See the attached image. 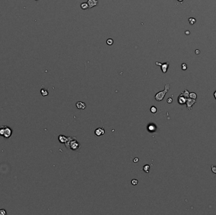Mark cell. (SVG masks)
Wrapping results in <instances>:
<instances>
[{
    "label": "cell",
    "mask_w": 216,
    "mask_h": 215,
    "mask_svg": "<svg viewBox=\"0 0 216 215\" xmlns=\"http://www.w3.org/2000/svg\"><path fill=\"white\" fill-rule=\"evenodd\" d=\"M12 129L7 126H2L0 128V136L8 139L12 135Z\"/></svg>",
    "instance_id": "1"
},
{
    "label": "cell",
    "mask_w": 216,
    "mask_h": 215,
    "mask_svg": "<svg viewBox=\"0 0 216 215\" xmlns=\"http://www.w3.org/2000/svg\"><path fill=\"white\" fill-rule=\"evenodd\" d=\"M71 137H68L67 138V140L65 142V144H66V147L68 148H71L72 150H77L79 148V143L76 140H70Z\"/></svg>",
    "instance_id": "2"
},
{
    "label": "cell",
    "mask_w": 216,
    "mask_h": 215,
    "mask_svg": "<svg viewBox=\"0 0 216 215\" xmlns=\"http://www.w3.org/2000/svg\"><path fill=\"white\" fill-rule=\"evenodd\" d=\"M169 88H170V85H169V84H166L164 86V90L163 91H159V92L157 93L155 95V99L157 101H158V102L162 101V100L164 99V98L166 93H168V91H169Z\"/></svg>",
    "instance_id": "3"
},
{
    "label": "cell",
    "mask_w": 216,
    "mask_h": 215,
    "mask_svg": "<svg viewBox=\"0 0 216 215\" xmlns=\"http://www.w3.org/2000/svg\"><path fill=\"white\" fill-rule=\"evenodd\" d=\"M155 65H157V66H160L161 68V70H162V73H166L168 71V69L169 66V63H161L156 62L155 63Z\"/></svg>",
    "instance_id": "4"
},
{
    "label": "cell",
    "mask_w": 216,
    "mask_h": 215,
    "mask_svg": "<svg viewBox=\"0 0 216 215\" xmlns=\"http://www.w3.org/2000/svg\"><path fill=\"white\" fill-rule=\"evenodd\" d=\"M196 102H197L196 100L192 99V98H190V97L188 98H186V105H187V109H188V110H191L192 106L195 104Z\"/></svg>",
    "instance_id": "5"
},
{
    "label": "cell",
    "mask_w": 216,
    "mask_h": 215,
    "mask_svg": "<svg viewBox=\"0 0 216 215\" xmlns=\"http://www.w3.org/2000/svg\"><path fill=\"white\" fill-rule=\"evenodd\" d=\"M98 1L97 0H88L87 3L89 4V8H92L93 7L96 6L98 4Z\"/></svg>",
    "instance_id": "6"
},
{
    "label": "cell",
    "mask_w": 216,
    "mask_h": 215,
    "mask_svg": "<svg viewBox=\"0 0 216 215\" xmlns=\"http://www.w3.org/2000/svg\"><path fill=\"white\" fill-rule=\"evenodd\" d=\"M94 133L97 136H101L105 133V131L103 128H97L96 129Z\"/></svg>",
    "instance_id": "7"
},
{
    "label": "cell",
    "mask_w": 216,
    "mask_h": 215,
    "mask_svg": "<svg viewBox=\"0 0 216 215\" xmlns=\"http://www.w3.org/2000/svg\"><path fill=\"white\" fill-rule=\"evenodd\" d=\"M76 106H77V107L78 108V109H80V110H84V109L86 108V105H85L84 102H77V104H76Z\"/></svg>",
    "instance_id": "8"
},
{
    "label": "cell",
    "mask_w": 216,
    "mask_h": 215,
    "mask_svg": "<svg viewBox=\"0 0 216 215\" xmlns=\"http://www.w3.org/2000/svg\"><path fill=\"white\" fill-rule=\"evenodd\" d=\"M186 98H185L184 96H183L182 95H180L178 97V103L180 105H183V104H186Z\"/></svg>",
    "instance_id": "9"
},
{
    "label": "cell",
    "mask_w": 216,
    "mask_h": 215,
    "mask_svg": "<svg viewBox=\"0 0 216 215\" xmlns=\"http://www.w3.org/2000/svg\"><path fill=\"white\" fill-rule=\"evenodd\" d=\"M67 138H66L64 135H60L58 136V140H59V141H60L61 143H65L66 141L67 140Z\"/></svg>",
    "instance_id": "10"
},
{
    "label": "cell",
    "mask_w": 216,
    "mask_h": 215,
    "mask_svg": "<svg viewBox=\"0 0 216 215\" xmlns=\"http://www.w3.org/2000/svg\"><path fill=\"white\" fill-rule=\"evenodd\" d=\"M41 93L43 97H46V96L48 95L49 92L46 88H42L41 90Z\"/></svg>",
    "instance_id": "11"
},
{
    "label": "cell",
    "mask_w": 216,
    "mask_h": 215,
    "mask_svg": "<svg viewBox=\"0 0 216 215\" xmlns=\"http://www.w3.org/2000/svg\"><path fill=\"white\" fill-rule=\"evenodd\" d=\"M80 7H81V8L82 9H84V10H85V9H87L88 8H89V4H88L87 3H81V4H80Z\"/></svg>",
    "instance_id": "12"
},
{
    "label": "cell",
    "mask_w": 216,
    "mask_h": 215,
    "mask_svg": "<svg viewBox=\"0 0 216 215\" xmlns=\"http://www.w3.org/2000/svg\"><path fill=\"white\" fill-rule=\"evenodd\" d=\"M189 94H190L189 91L186 90V89H185V91H183L182 93H181V95H182L183 96H184V97H185L186 98H189Z\"/></svg>",
    "instance_id": "13"
},
{
    "label": "cell",
    "mask_w": 216,
    "mask_h": 215,
    "mask_svg": "<svg viewBox=\"0 0 216 215\" xmlns=\"http://www.w3.org/2000/svg\"><path fill=\"white\" fill-rule=\"evenodd\" d=\"M196 22H197L196 19L194 18H193V17H190V18H189V19H188V22H189V23L191 25H194L195 23H196Z\"/></svg>",
    "instance_id": "14"
},
{
    "label": "cell",
    "mask_w": 216,
    "mask_h": 215,
    "mask_svg": "<svg viewBox=\"0 0 216 215\" xmlns=\"http://www.w3.org/2000/svg\"><path fill=\"white\" fill-rule=\"evenodd\" d=\"M189 97L190 98H192V99L196 100L197 98V94H196L195 93H194V92H192V93H190Z\"/></svg>",
    "instance_id": "15"
},
{
    "label": "cell",
    "mask_w": 216,
    "mask_h": 215,
    "mask_svg": "<svg viewBox=\"0 0 216 215\" xmlns=\"http://www.w3.org/2000/svg\"><path fill=\"white\" fill-rule=\"evenodd\" d=\"M149 169H150V165H145L143 167V170L146 173H149Z\"/></svg>",
    "instance_id": "16"
},
{
    "label": "cell",
    "mask_w": 216,
    "mask_h": 215,
    "mask_svg": "<svg viewBox=\"0 0 216 215\" xmlns=\"http://www.w3.org/2000/svg\"><path fill=\"white\" fill-rule=\"evenodd\" d=\"M155 129H156V128H155V126L153 125V124H150V125H149V126H148V129H149V131H154L155 130Z\"/></svg>",
    "instance_id": "17"
},
{
    "label": "cell",
    "mask_w": 216,
    "mask_h": 215,
    "mask_svg": "<svg viewBox=\"0 0 216 215\" xmlns=\"http://www.w3.org/2000/svg\"><path fill=\"white\" fill-rule=\"evenodd\" d=\"M157 111V109L156 108V107L155 106H152L150 108V112H151L152 114H155Z\"/></svg>",
    "instance_id": "18"
},
{
    "label": "cell",
    "mask_w": 216,
    "mask_h": 215,
    "mask_svg": "<svg viewBox=\"0 0 216 215\" xmlns=\"http://www.w3.org/2000/svg\"><path fill=\"white\" fill-rule=\"evenodd\" d=\"M113 43L114 41L112 39H108V40H106V44L108 45H109V46H111V45L113 44Z\"/></svg>",
    "instance_id": "19"
},
{
    "label": "cell",
    "mask_w": 216,
    "mask_h": 215,
    "mask_svg": "<svg viewBox=\"0 0 216 215\" xmlns=\"http://www.w3.org/2000/svg\"><path fill=\"white\" fill-rule=\"evenodd\" d=\"M187 65H186V63H183L182 65H181V69H182L183 71H185V70H187Z\"/></svg>",
    "instance_id": "20"
},
{
    "label": "cell",
    "mask_w": 216,
    "mask_h": 215,
    "mask_svg": "<svg viewBox=\"0 0 216 215\" xmlns=\"http://www.w3.org/2000/svg\"><path fill=\"white\" fill-rule=\"evenodd\" d=\"M6 215V211L4 209L0 210V215Z\"/></svg>",
    "instance_id": "21"
},
{
    "label": "cell",
    "mask_w": 216,
    "mask_h": 215,
    "mask_svg": "<svg viewBox=\"0 0 216 215\" xmlns=\"http://www.w3.org/2000/svg\"><path fill=\"white\" fill-rule=\"evenodd\" d=\"M131 184L133 186H136V184H138V180H136V179H133V180H131Z\"/></svg>",
    "instance_id": "22"
},
{
    "label": "cell",
    "mask_w": 216,
    "mask_h": 215,
    "mask_svg": "<svg viewBox=\"0 0 216 215\" xmlns=\"http://www.w3.org/2000/svg\"><path fill=\"white\" fill-rule=\"evenodd\" d=\"M211 169H212V171L213 173H216V166H213L212 165V167H211Z\"/></svg>",
    "instance_id": "23"
},
{
    "label": "cell",
    "mask_w": 216,
    "mask_h": 215,
    "mask_svg": "<svg viewBox=\"0 0 216 215\" xmlns=\"http://www.w3.org/2000/svg\"><path fill=\"white\" fill-rule=\"evenodd\" d=\"M167 102L169 103V104H171L172 102H173V99H172V98H168V99L167 100Z\"/></svg>",
    "instance_id": "24"
},
{
    "label": "cell",
    "mask_w": 216,
    "mask_h": 215,
    "mask_svg": "<svg viewBox=\"0 0 216 215\" xmlns=\"http://www.w3.org/2000/svg\"><path fill=\"white\" fill-rule=\"evenodd\" d=\"M138 160H138V158H135L134 159V160H133V161H134V162H135V163H136V162H138Z\"/></svg>",
    "instance_id": "25"
},
{
    "label": "cell",
    "mask_w": 216,
    "mask_h": 215,
    "mask_svg": "<svg viewBox=\"0 0 216 215\" xmlns=\"http://www.w3.org/2000/svg\"><path fill=\"white\" fill-rule=\"evenodd\" d=\"M214 96L215 98H216V90L214 91Z\"/></svg>",
    "instance_id": "26"
},
{
    "label": "cell",
    "mask_w": 216,
    "mask_h": 215,
    "mask_svg": "<svg viewBox=\"0 0 216 215\" xmlns=\"http://www.w3.org/2000/svg\"><path fill=\"white\" fill-rule=\"evenodd\" d=\"M185 34H190L189 30H186V31L185 32Z\"/></svg>",
    "instance_id": "27"
},
{
    "label": "cell",
    "mask_w": 216,
    "mask_h": 215,
    "mask_svg": "<svg viewBox=\"0 0 216 215\" xmlns=\"http://www.w3.org/2000/svg\"><path fill=\"white\" fill-rule=\"evenodd\" d=\"M177 1H178V2H180V3H182V2L184 0H177Z\"/></svg>",
    "instance_id": "28"
},
{
    "label": "cell",
    "mask_w": 216,
    "mask_h": 215,
    "mask_svg": "<svg viewBox=\"0 0 216 215\" xmlns=\"http://www.w3.org/2000/svg\"><path fill=\"white\" fill-rule=\"evenodd\" d=\"M35 1H38V0H35Z\"/></svg>",
    "instance_id": "29"
}]
</instances>
